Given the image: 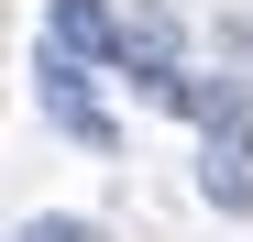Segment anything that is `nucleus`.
Listing matches in <instances>:
<instances>
[{"label":"nucleus","mask_w":253,"mask_h":242,"mask_svg":"<svg viewBox=\"0 0 253 242\" xmlns=\"http://www.w3.org/2000/svg\"><path fill=\"white\" fill-rule=\"evenodd\" d=\"M33 99H44V121H55V132L66 143H88V154H121V121L99 110V88H88V66H77V55H33Z\"/></svg>","instance_id":"nucleus-2"},{"label":"nucleus","mask_w":253,"mask_h":242,"mask_svg":"<svg viewBox=\"0 0 253 242\" xmlns=\"http://www.w3.org/2000/svg\"><path fill=\"white\" fill-rule=\"evenodd\" d=\"M22 242H99L88 220H66V209H44V220H22Z\"/></svg>","instance_id":"nucleus-4"},{"label":"nucleus","mask_w":253,"mask_h":242,"mask_svg":"<svg viewBox=\"0 0 253 242\" xmlns=\"http://www.w3.org/2000/svg\"><path fill=\"white\" fill-rule=\"evenodd\" d=\"M44 44L77 55L88 77H110L121 66V11H110V0H44Z\"/></svg>","instance_id":"nucleus-3"},{"label":"nucleus","mask_w":253,"mask_h":242,"mask_svg":"<svg viewBox=\"0 0 253 242\" xmlns=\"http://www.w3.org/2000/svg\"><path fill=\"white\" fill-rule=\"evenodd\" d=\"M198 198L220 220H253V99H242V77H198Z\"/></svg>","instance_id":"nucleus-1"}]
</instances>
